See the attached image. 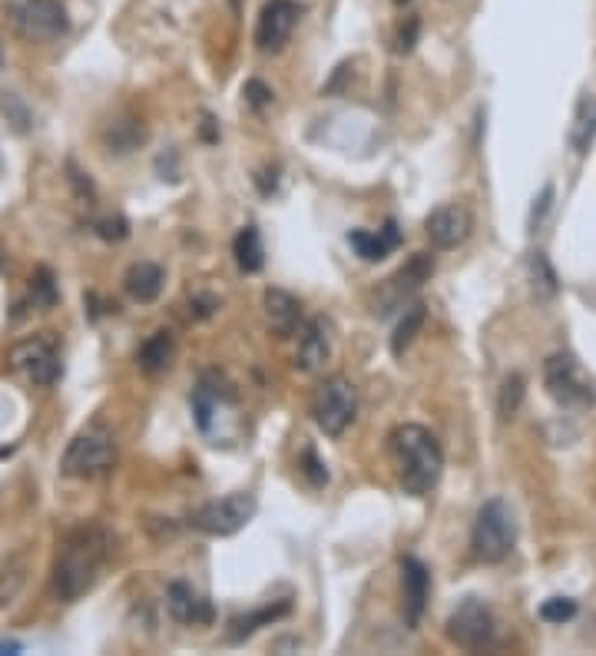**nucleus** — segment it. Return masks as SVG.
<instances>
[{"instance_id": "obj_1", "label": "nucleus", "mask_w": 596, "mask_h": 656, "mask_svg": "<svg viewBox=\"0 0 596 656\" xmlns=\"http://www.w3.org/2000/svg\"><path fill=\"white\" fill-rule=\"evenodd\" d=\"M113 557V537L103 527H77L63 537L57 550V564H53V594L63 603L80 600L97 587L106 564Z\"/></svg>"}, {"instance_id": "obj_2", "label": "nucleus", "mask_w": 596, "mask_h": 656, "mask_svg": "<svg viewBox=\"0 0 596 656\" xmlns=\"http://www.w3.org/2000/svg\"><path fill=\"white\" fill-rule=\"evenodd\" d=\"M391 454L398 461V478L404 494L428 497L441 481L444 451L438 438L421 425H398L391 431Z\"/></svg>"}, {"instance_id": "obj_3", "label": "nucleus", "mask_w": 596, "mask_h": 656, "mask_svg": "<svg viewBox=\"0 0 596 656\" xmlns=\"http://www.w3.org/2000/svg\"><path fill=\"white\" fill-rule=\"evenodd\" d=\"M514 544H517V521H514L510 504L504 497L484 501L481 511L474 517V531H471L474 557L484 560V564H500V560L510 557Z\"/></svg>"}, {"instance_id": "obj_4", "label": "nucleus", "mask_w": 596, "mask_h": 656, "mask_svg": "<svg viewBox=\"0 0 596 656\" xmlns=\"http://www.w3.org/2000/svg\"><path fill=\"white\" fill-rule=\"evenodd\" d=\"M547 395L567 411H587L596 405V385L590 372L570 352H557L544 362Z\"/></svg>"}, {"instance_id": "obj_5", "label": "nucleus", "mask_w": 596, "mask_h": 656, "mask_svg": "<svg viewBox=\"0 0 596 656\" xmlns=\"http://www.w3.org/2000/svg\"><path fill=\"white\" fill-rule=\"evenodd\" d=\"M113 464H116L113 435L100 425H90V428H83L80 435H73V441L67 444L60 471L67 474V478L93 481V478H103Z\"/></svg>"}, {"instance_id": "obj_6", "label": "nucleus", "mask_w": 596, "mask_h": 656, "mask_svg": "<svg viewBox=\"0 0 596 656\" xmlns=\"http://www.w3.org/2000/svg\"><path fill=\"white\" fill-rule=\"evenodd\" d=\"M358 415V388L348 382L345 375L325 378L312 398V418L322 435L342 438L348 425Z\"/></svg>"}, {"instance_id": "obj_7", "label": "nucleus", "mask_w": 596, "mask_h": 656, "mask_svg": "<svg viewBox=\"0 0 596 656\" xmlns=\"http://www.w3.org/2000/svg\"><path fill=\"white\" fill-rule=\"evenodd\" d=\"M255 507L259 504H255V497L249 491L216 497V501H206V504H199L196 511H189V527L209 537H232L252 521Z\"/></svg>"}, {"instance_id": "obj_8", "label": "nucleus", "mask_w": 596, "mask_h": 656, "mask_svg": "<svg viewBox=\"0 0 596 656\" xmlns=\"http://www.w3.org/2000/svg\"><path fill=\"white\" fill-rule=\"evenodd\" d=\"M10 24L30 44H50L67 34L70 20L63 0H14L10 4Z\"/></svg>"}, {"instance_id": "obj_9", "label": "nucleus", "mask_w": 596, "mask_h": 656, "mask_svg": "<svg viewBox=\"0 0 596 656\" xmlns=\"http://www.w3.org/2000/svg\"><path fill=\"white\" fill-rule=\"evenodd\" d=\"M7 365H10V372L24 375L30 385H40V388L57 385V378L63 372L57 345H53V338L47 335H34V338L17 342L7 352Z\"/></svg>"}, {"instance_id": "obj_10", "label": "nucleus", "mask_w": 596, "mask_h": 656, "mask_svg": "<svg viewBox=\"0 0 596 656\" xmlns=\"http://www.w3.org/2000/svg\"><path fill=\"white\" fill-rule=\"evenodd\" d=\"M497 637V620L491 607L477 597H467L451 617H447V640L461 650H487Z\"/></svg>"}, {"instance_id": "obj_11", "label": "nucleus", "mask_w": 596, "mask_h": 656, "mask_svg": "<svg viewBox=\"0 0 596 656\" xmlns=\"http://www.w3.org/2000/svg\"><path fill=\"white\" fill-rule=\"evenodd\" d=\"M431 275H434V259L428 256V252H418V256H411L408 266L398 269L385 285H381V292H378V299H375V312L378 315H388V312H395V309H404L411 295L418 292L421 285L431 279Z\"/></svg>"}, {"instance_id": "obj_12", "label": "nucleus", "mask_w": 596, "mask_h": 656, "mask_svg": "<svg viewBox=\"0 0 596 656\" xmlns=\"http://www.w3.org/2000/svg\"><path fill=\"white\" fill-rule=\"evenodd\" d=\"M335 352V325L325 315H315L298 328V352L295 365L298 372H318Z\"/></svg>"}, {"instance_id": "obj_13", "label": "nucleus", "mask_w": 596, "mask_h": 656, "mask_svg": "<svg viewBox=\"0 0 596 656\" xmlns=\"http://www.w3.org/2000/svg\"><path fill=\"white\" fill-rule=\"evenodd\" d=\"M298 4L295 0H269V4L262 7L259 14V27H255V44H259V50H265V54H275V50H282L285 44H289L292 30L298 24Z\"/></svg>"}, {"instance_id": "obj_14", "label": "nucleus", "mask_w": 596, "mask_h": 656, "mask_svg": "<svg viewBox=\"0 0 596 656\" xmlns=\"http://www.w3.org/2000/svg\"><path fill=\"white\" fill-rule=\"evenodd\" d=\"M424 229H428V239H431L434 249H457L461 242H467V236H471L474 216L464 203H444L428 216Z\"/></svg>"}, {"instance_id": "obj_15", "label": "nucleus", "mask_w": 596, "mask_h": 656, "mask_svg": "<svg viewBox=\"0 0 596 656\" xmlns=\"http://www.w3.org/2000/svg\"><path fill=\"white\" fill-rule=\"evenodd\" d=\"M222 405H236V388L216 372H206L193 391V415L202 435H212V421L222 411Z\"/></svg>"}, {"instance_id": "obj_16", "label": "nucleus", "mask_w": 596, "mask_h": 656, "mask_svg": "<svg viewBox=\"0 0 596 656\" xmlns=\"http://www.w3.org/2000/svg\"><path fill=\"white\" fill-rule=\"evenodd\" d=\"M401 590H404V623L414 630L421 623L424 607H428L431 597V574L418 557L401 560Z\"/></svg>"}, {"instance_id": "obj_17", "label": "nucleus", "mask_w": 596, "mask_h": 656, "mask_svg": "<svg viewBox=\"0 0 596 656\" xmlns=\"http://www.w3.org/2000/svg\"><path fill=\"white\" fill-rule=\"evenodd\" d=\"M166 607H169V617L186 623V627H199V623H212V603L199 594L193 584H186V580H176V584H169L166 590Z\"/></svg>"}, {"instance_id": "obj_18", "label": "nucleus", "mask_w": 596, "mask_h": 656, "mask_svg": "<svg viewBox=\"0 0 596 656\" xmlns=\"http://www.w3.org/2000/svg\"><path fill=\"white\" fill-rule=\"evenodd\" d=\"M348 242H351V249H355L365 262H381V259L391 256V252L401 246V232H398V222L388 219L385 229H378V232L351 229L348 232Z\"/></svg>"}, {"instance_id": "obj_19", "label": "nucleus", "mask_w": 596, "mask_h": 656, "mask_svg": "<svg viewBox=\"0 0 596 656\" xmlns=\"http://www.w3.org/2000/svg\"><path fill=\"white\" fill-rule=\"evenodd\" d=\"M163 285H166V272H163V266H156V262H133L123 275L126 295L140 305L156 302L159 295H163Z\"/></svg>"}, {"instance_id": "obj_20", "label": "nucleus", "mask_w": 596, "mask_h": 656, "mask_svg": "<svg viewBox=\"0 0 596 656\" xmlns=\"http://www.w3.org/2000/svg\"><path fill=\"white\" fill-rule=\"evenodd\" d=\"M265 319H269L272 332L279 338H292L302 328V305L289 292L269 289L265 292Z\"/></svg>"}, {"instance_id": "obj_21", "label": "nucleus", "mask_w": 596, "mask_h": 656, "mask_svg": "<svg viewBox=\"0 0 596 656\" xmlns=\"http://www.w3.org/2000/svg\"><path fill=\"white\" fill-rule=\"evenodd\" d=\"M173 358H176V345H173V335L169 332H153L140 345V352H136V365H140V372L156 378L173 368Z\"/></svg>"}, {"instance_id": "obj_22", "label": "nucleus", "mask_w": 596, "mask_h": 656, "mask_svg": "<svg viewBox=\"0 0 596 656\" xmlns=\"http://www.w3.org/2000/svg\"><path fill=\"white\" fill-rule=\"evenodd\" d=\"M593 140H596V97H593V93H587V97H580L577 107H573L567 143H570V150L577 153V156H587Z\"/></svg>"}, {"instance_id": "obj_23", "label": "nucleus", "mask_w": 596, "mask_h": 656, "mask_svg": "<svg viewBox=\"0 0 596 656\" xmlns=\"http://www.w3.org/2000/svg\"><path fill=\"white\" fill-rule=\"evenodd\" d=\"M292 613V600H279V603H269L262 610H252V613H242V617H232L229 620V643H242L249 640L255 630L269 627V623L289 617Z\"/></svg>"}, {"instance_id": "obj_24", "label": "nucleus", "mask_w": 596, "mask_h": 656, "mask_svg": "<svg viewBox=\"0 0 596 656\" xmlns=\"http://www.w3.org/2000/svg\"><path fill=\"white\" fill-rule=\"evenodd\" d=\"M232 252H236V262H239L242 272H249V275L262 272V266H265V246H262V236H259V229H255V226H246V229L239 232L236 242H232Z\"/></svg>"}, {"instance_id": "obj_25", "label": "nucleus", "mask_w": 596, "mask_h": 656, "mask_svg": "<svg viewBox=\"0 0 596 656\" xmlns=\"http://www.w3.org/2000/svg\"><path fill=\"white\" fill-rule=\"evenodd\" d=\"M530 289H534V299L537 302H550V299H557V292H560V279H557V272H553V266H550V259L544 256V252H530Z\"/></svg>"}, {"instance_id": "obj_26", "label": "nucleus", "mask_w": 596, "mask_h": 656, "mask_svg": "<svg viewBox=\"0 0 596 656\" xmlns=\"http://www.w3.org/2000/svg\"><path fill=\"white\" fill-rule=\"evenodd\" d=\"M424 319H428V309H424L421 302H414V305H404V315H401V322H398V328H395V335H391V352H395L398 358H401V355H404V352H408V348H411L414 335L421 332Z\"/></svg>"}, {"instance_id": "obj_27", "label": "nucleus", "mask_w": 596, "mask_h": 656, "mask_svg": "<svg viewBox=\"0 0 596 656\" xmlns=\"http://www.w3.org/2000/svg\"><path fill=\"white\" fill-rule=\"evenodd\" d=\"M520 401H524V378L520 375H510L504 385H500V398H497V411L500 418H514L520 411Z\"/></svg>"}, {"instance_id": "obj_28", "label": "nucleus", "mask_w": 596, "mask_h": 656, "mask_svg": "<svg viewBox=\"0 0 596 656\" xmlns=\"http://www.w3.org/2000/svg\"><path fill=\"white\" fill-rule=\"evenodd\" d=\"M30 299H34L37 309H53L57 305V285H53V275L47 269H40L30 279Z\"/></svg>"}, {"instance_id": "obj_29", "label": "nucleus", "mask_w": 596, "mask_h": 656, "mask_svg": "<svg viewBox=\"0 0 596 656\" xmlns=\"http://www.w3.org/2000/svg\"><path fill=\"white\" fill-rule=\"evenodd\" d=\"M540 617L547 623H567L577 617V600L570 597H550L544 600V607H540Z\"/></svg>"}, {"instance_id": "obj_30", "label": "nucleus", "mask_w": 596, "mask_h": 656, "mask_svg": "<svg viewBox=\"0 0 596 656\" xmlns=\"http://www.w3.org/2000/svg\"><path fill=\"white\" fill-rule=\"evenodd\" d=\"M550 206H553V186L547 183L544 189H540V196L534 199V209H530V229H540V222H544V216L550 213Z\"/></svg>"}, {"instance_id": "obj_31", "label": "nucleus", "mask_w": 596, "mask_h": 656, "mask_svg": "<svg viewBox=\"0 0 596 656\" xmlns=\"http://www.w3.org/2000/svg\"><path fill=\"white\" fill-rule=\"evenodd\" d=\"M302 471L308 474V481H312L315 488H325V484H328V471H325V464L318 461V454H315V451H305V458H302Z\"/></svg>"}, {"instance_id": "obj_32", "label": "nucleus", "mask_w": 596, "mask_h": 656, "mask_svg": "<svg viewBox=\"0 0 596 656\" xmlns=\"http://www.w3.org/2000/svg\"><path fill=\"white\" fill-rule=\"evenodd\" d=\"M242 93H246V100L252 103L255 110L269 107V103H272V97H275V93H272L269 87H265L262 80H249V83H246V90H242Z\"/></svg>"}, {"instance_id": "obj_33", "label": "nucleus", "mask_w": 596, "mask_h": 656, "mask_svg": "<svg viewBox=\"0 0 596 656\" xmlns=\"http://www.w3.org/2000/svg\"><path fill=\"white\" fill-rule=\"evenodd\" d=\"M418 30H421V20L418 17H408V24H404L401 34H398V50H411L414 40H418Z\"/></svg>"}, {"instance_id": "obj_34", "label": "nucleus", "mask_w": 596, "mask_h": 656, "mask_svg": "<svg viewBox=\"0 0 596 656\" xmlns=\"http://www.w3.org/2000/svg\"><path fill=\"white\" fill-rule=\"evenodd\" d=\"M97 232L103 239H126V222L123 219H100Z\"/></svg>"}, {"instance_id": "obj_35", "label": "nucleus", "mask_w": 596, "mask_h": 656, "mask_svg": "<svg viewBox=\"0 0 596 656\" xmlns=\"http://www.w3.org/2000/svg\"><path fill=\"white\" fill-rule=\"evenodd\" d=\"M4 650H7V653H17L20 643H0V653H4Z\"/></svg>"}, {"instance_id": "obj_36", "label": "nucleus", "mask_w": 596, "mask_h": 656, "mask_svg": "<svg viewBox=\"0 0 596 656\" xmlns=\"http://www.w3.org/2000/svg\"><path fill=\"white\" fill-rule=\"evenodd\" d=\"M0 63H4V47H0Z\"/></svg>"}, {"instance_id": "obj_37", "label": "nucleus", "mask_w": 596, "mask_h": 656, "mask_svg": "<svg viewBox=\"0 0 596 656\" xmlns=\"http://www.w3.org/2000/svg\"><path fill=\"white\" fill-rule=\"evenodd\" d=\"M395 4H408V0H395Z\"/></svg>"}]
</instances>
